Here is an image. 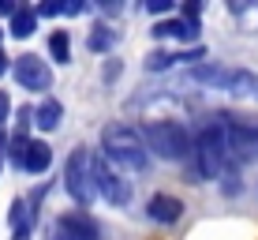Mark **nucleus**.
Segmentation results:
<instances>
[{"mask_svg": "<svg viewBox=\"0 0 258 240\" xmlns=\"http://www.w3.org/2000/svg\"><path fill=\"white\" fill-rule=\"evenodd\" d=\"M101 147H105V154H109V162H116L123 169L142 173V169L150 165L142 135H139L135 128H127V124H109V128L101 131Z\"/></svg>", "mask_w": 258, "mask_h": 240, "instance_id": "obj_1", "label": "nucleus"}, {"mask_svg": "<svg viewBox=\"0 0 258 240\" xmlns=\"http://www.w3.org/2000/svg\"><path fill=\"white\" fill-rule=\"evenodd\" d=\"M195 83H206V86H217V90H228L236 98H251L258 102V75L254 72H243V68H217V64H199L191 72Z\"/></svg>", "mask_w": 258, "mask_h": 240, "instance_id": "obj_2", "label": "nucleus"}, {"mask_svg": "<svg viewBox=\"0 0 258 240\" xmlns=\"http://www.w3.org/2000/svg\"><path fill=\"white\" fill-rule=\"evenodd\" d=\"M142 143L154 150V154L168 158V162H180V158H187V150H191L187 131H183L176 120H154V124H146Z\"/></svg>", "mask_w": 258, "mask_h": 240, "instance_id": "obj_3", "label": "nucleus"}, {"mask_svg": "<svg viewBox=\"0 0 258 240\" xmlns=\"http://www.w3.org/2000/svg\"><path fill=\"white\" fill-rule=\"evenodd\" d=\"M68 191H71V199L75 203H90L94 199V191H97V165H94V158L86 154V150H75V154L68 158Z\"/></svg>", "mask_w": 258, "mask_h": 240, "instance_id": "obj_4", "label": "nucleus"}, {"mask_svg": "<svg viewBox=\"0 0 258 240\" xmlns=\"http://www.w3.org/2000/svg\"><path fill=\"white\" fill-rule=\"evenodd\" d=\"M225 154H228L225 128H221V124H210V128L199 135V173L202 176H217L221 165H225Z\"/></svg>", "mask_w": 258, "mask_h": 240, "instance_id": "obj_5", "label": "nucleus"}, {"mask_svg": "<svg viewBox=\"0 0 258 240\" xmlns=\"http://www.w3.org/2000/svg\"><path fill=\"white\" fill-rule=\"evenodd\" d=\"M97 188H101V195H105L109 203H120V207L131 199V184L123 180L112 165H97Z\"/></svg>", "mask_w": 258, "mask_h": 240, "instance_id": "obj_6", "label": "nucleus"}, {"mask_svg": "<svg viewBox=\"0 0 258 240\" xmlns=\"http://www.w3.org/2000/svg\"><path fill=\"white\" fill-rule=\"evenodd\" d=\"M15 79H19L26 90H45L49 86V68L41 64L38 57H23L19 64H15Z\"/></svg>", "mask_w": 258, "mask_h": 240, "instance_id": "obj_7", "label": "nucleus"}, {"mask_svg": "<svg viewBox=\"0 0 258 240\" xmlns=\"http://www.w3.org/2000/svg\"><path fill=\"white\" fill-rule=\"evenodd\" d=\"M56 229H60L68 240H97V236H101L97 221H90L86 214H64V218L56 221Z\"/></svg>", "mask_w": 258, "mask_h": 240, "instance_id": "obj_8", "label": "nucleus"}, {"mask_svg": "<svg viewBox=\"0 0 258 240\" xmlns=\"http://www.w3.org/2000/svg\"><path fill=\"white\" fill-rule=\"evenodd\" d=\"M228 150H239L243 158H251L254 150H258V124L236 120L232 128H228Z\"/></svg>", "mask_w": 258, "mask_h": 240, "instance_id": "obj_9", "label": "nucleus"}, {"mask_svg": "<svg viewBox=\"0 0 258 240\" xmlns=\"http://www.w3.org/2000/svg\"><path fill=\"white\" fill-rule=\"evenodd\" d=\"M180 214H183V207L172 195H154V199H150V218L154 221H176Z\"/></svg>", "mask_w": 258, "mask_h": 240, "instance_id": "obj_10", "label": "nucleus"}, {"mask_svg": "<svg viewBox=\"0 0 258 240\" xmlns=\"http://www.w3.org/2000/svg\"><path fill=\"white\" fill-rule=\"evenodd\" d=\"M19 165L30 169V173H41V169L49 165V147L45 143H30V147H26V154H19Z\"/></svg>", "mask_w": 258, "mask_h": 240, "instance_id": "obj_11", "label": "nucleus"}, {"mask_svg": "<svg viewBox=\"0 0 258 240\" xmlns=\"http://www.w3.org/2000/svg\"><path fill=\"white\" fill-rule=\"evenodd\" d=\"M60 117H64V109H60V102H45V105H41V109H38V128H56V124H60Z\"/></svg>", "mask_w": 258, "mask_h": 240, "instance_id": "obj_12", "label": "nucleus"}, {"mask_svg": "<svg viewBox=\"0 0 258 240\" xmlns=\"http://www.w3.org/2000/svg\"><path fill=\"white\" fill-rule=\"evenodd\" d=\"M154 34H161V38H168V34L191 38V34H195V26H183V23H157V30H154Z\"/></svg>", "mask_w": 258, "mask_h": 240, "instance_id": "obj_13", "label": "nucleus"}, {"mask_svg": "<svg viewBox=\"0 0 258 240\" xmlns=\"http://www.w3.org/2000/svg\"><path fill=\"white\" fill-rule=\"evenodd\" d=\"M49 49H52V57H56L60 64H64V60H68V34H64V30H60V34H52Z\"/></svg>", "mask_w": 258, "mask_h": 240, "instance_id": "obj_14", "label": "nucleus"}, {"mask_svg": "<svg viewBox=\"0 0 258 240\" xmlns=\"http://www.w3.org/2000/svg\"><path fill=\"white\" fill-rule=\"evenodd\" d=\"M30 30H34V15H30V12H26V15L19 12V15H15V23H12V34H19V38H26Z\"/></svg>", "mask_w": 258, "mask_h": 240, "instance_id": "obj_15", "label": "nucleus"}, {"mask_svg": "<svg viewBox=\"0 0 258 240\" xmlns=\"http://www.w3.org/2000/svg\"><path fill=\"white\" fill-rule=\"evenodd\" d=\"M109 41H112V30H97L94 38H90V45H94V49H105Z\"/></svg>", "mask_w": 258, "mask_h": 240, "instance_id": "obj_16", "label": "nucleus"}, {"mask_svg": "<svg viewBox=\"0 0 258 240\" xmlns=\"http://www.w3.org/2000/svg\"><path fill=\"white\" fill-rule=\"evenodd\" d=\"M4 117H8V98L0 94V120H4Z\"/></svg>", "mask_w": 258, "mask_h": 240, "instance_id": "obj_17", "label": "nucleus"}, {"mask_svg": "<svg viewBox=\"0 0 258 240\" xmlns=\"http://www.w3.org/2000/svg\"><path fill=\"white\" fill-rule=\"evenodd\" d=\"M8 72V64H4V53H0V75H4Z\"/></svg>", "mask_w": 258, "mask_h": 240, "instance_id": "obj_18", "label": "nucleus"}]
</instances>
